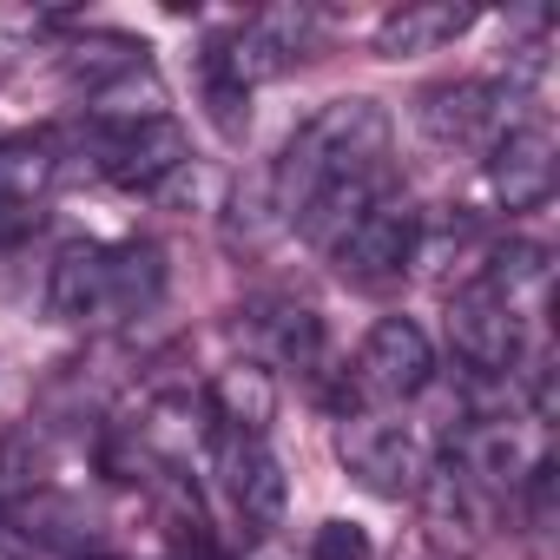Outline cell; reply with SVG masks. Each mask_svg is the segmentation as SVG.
<instances>
[{
	"label": "cell",
	"instance_id": "1",
	"mask_svg": "<svg viewBox=\"0 0 560 560\" xmlns=\"http://www.w3.org/2000/svg\"><path fill=\"white\" fill-rule=\"evenodd\" d=\"M389 178V113L376 100H330L317 119L291 132V145L270 165V211L298 224L324 191Z\"/></svg>",
	"mask_w": 560,
	"mask_h": 560
},
{
	"label": "cell",
	"instance_id": "2",
	"mask_svg": "<svg viewBox=\"0 0 560 560\" xmlns=\"http://www.w3.org/2000/svg\"><path fill=\"white\" fill-rule=\"evenodd\" d=\"M324 250H330V264H337L343 284L376 291V284H396V277L416 264V250H422V218H416V205H409L402 191H383V198L363 205Z\"/></svg>",
	"mask_w": 560,
	"mask_h": 560
},
{
	"label": "cell",
	"instance_id": "3",
	"mask_svg": "<svg viewBox=\"0 0 560 560\" xmlns=\"http://www.w3.org/2000/svg\"><path fill=\"white\" fill-rule=\"evenodd\" d=\"M337 462L350 468L357 488H370V494H383V501H409V494L422 488V475H429L422 442H416L402 422L363 416V409L337 422Z\"/></svg>",
	"mask_w": 560,
	"mask_h": 560
},
{
	"label": "cell",
	"instance_id": "4",
	"mask_svg": "<svg viewBox=\"0 0 560 560\" xmlns=\"http://www.w3.org/2000/svg\"><path fill=\"white\" fill-rule=\"evenodd\" d=\"M448 343L475 383H508L521 363V311L475 277V284H462L448 298Z\"/></svg>",
	"mask_w": 560,
	"mask_h": 560
},
{
	"label": "cell",
	"instance_id": "5",
	"mask_svg": "<svg viewBox=\"0 0 560 560\" xmlns=\"http://www.w3.org/2000/svg\"><path fill=\"white\" fill-rule=\"evenodd\" d=\"M86 145H93V165L113 185H126V191H152V185H165V178H178L191 165V139L165 113L159 119H132V126H100Z\"/></svg>",
	"mask_w": 560,
	"mask_h": 560
},
{
	"label": "cell",
	"instance_id": "6",
	"mask_svg": "<svg viewBox=\"0 0 560 560\" xmlns=\"http://www.w3.org/2000/svg\"><path fill=\"white\" fill-rule=\"evenodd\" d=\"M429 376H435V343L422 337V324H409V317L370 324V337L357 350V370H350L363 402H409V396L429 389Z\"/></svg>",
	"mask_w": 560,
	"mask_h": 560
},
{
	"label": "cell",
	"instance_id": "7",
	"mask_svg": "<svg viewBox=\"0 0 560 560\" xmlns=\"http://www.w3.org/2000/svg\"><path fill=\"white\" fill-rule=\"evenodd\" d=\"M211 462H218V481L231 494V514L250 527V534H270L291 508V481H284V462L270 455L264 435H218L211 429Z\"/></svg>",
	"mask_w": 560,
	"mask_h": 560
},
{
	"label": "cell",
	"instance_id": "8",
	"mask_svg": "<svg viewBox=\"0 0 560 560\" xmlns=\"http://www.w3.org/2000/svg\"><path fill=\"white\" fill-rule=\"evenodd\" d=\"M553 126L547 119H514L494 145H488V191L508 205V211H534L553 198Z\"/></svg>",
	"mask_w": 560,
	"mask_h": 560
},
{
	"label": "cell",
	"instance_id": "9",
	"mask_svg": "<svg viewBox=\"0 0 560 560\" xmlns=\"http://www.w3.org/2000/svg\"><path fill=\"white\" fill-rule=\"evenodd\" d=\"M508 86L501 80H448L435 93H422V132L435 145H494L508 132Z\"/></svg>",
	"mask_w": 560,
	"mask_h": 560
},
{
	"label": "cell",
	"instance_id": "10",
	"mask_svg": "<svg viewBox=\"0 0 560 560\" xmlns=\"http://www.w3.org/2000/svg\"><path fill=\"white\" fill-rule=\"evenodd\" d=\"M311 34H317V14H311V8H264V14H250V21L224 40V54H231L237 80L257 86V80L291 73V67L304 60Z\"/></svg>",
	"mask_w": 560,
	"mask_h": 560
},
{
	"label": "cell",
	"instance_id": "11",
	"mask_svg": "<svg viewBox=\"0 0 560 560\" xmlns=\"http://www.w3.org/2000/svg\"><path fill=\"white\" fill-rule=\"evenodd\" d=\"M106 270H113V244H93V237L60 244L47 264V317L60 324L106 317Z\"/></svg>",
	"mask_w": 560,
	"mask_h": 560
},
{
	"label": "cell",
	"instance_id": "12",
	"mask_svg": "<svg viewBox=\"0 0 560 560\" xmlns=\"http://www.w3.org/2000/svg\"><path fill=\"white\" fill-rule=\"evenodd\" d=\"M475 27V8H455V0H409V8H389L376 21V54L383 60H416V54H442L448 40H462Z\"/></svg>",
	"mask_w": 560,
	"mask_h": 560
},
{
	"label": "cell",
	"instance_id": "13",
	"mask_svg": "<svg viewBox=\"0 0 560 560\" xmlns=\"http://www.w3.org/2000/svg\"><path fill=\"white\" fill-rule=\"evenodd\" d=\"M250 330L264 343V357L277 370H298V376H317L324 370V317L298 298H270L250 311Z\"/></svg>",
	"mask_w": 560,
	"mask_h": 560
},
{
	"label": "cell",
	"instance_id": "14",
	"mask_svg": "<svg viewBox=\"0 0 560 560\" xmlns=\"http://www.w3.org/2000/svg\"><path fill=\"white\" fill-rule=\"evenodd\" d=\"M205 416H211L218 435H264L270 416H277V383H270V370H257V363L218 370L211 389H205Z\"/></svg>",
	"mask_w": 560,
	"mask_h": 560
},
{
	"label": "cell",
	"instance_id": "15",
	"mask_svg": "<svg viewBox=\"0 0 560 560\" xmlns=\"http://www.w3.org/2000/svg\"><path fill=\"white\" fill-rule=\"evenodd\" d=\"M416 494H422V508H429V527H435L448 547H475V540H481V527H488V494H481L455 462L429 468Z\"/></svg>",
	"mask_w": 560,
	"mask_h": 560
},
{
	"label": "cell",
	"instance_id": "16",
	"mask_svg": "<svg viewBox=\"0 0 560 560\" xmlns=\"http://www.w3.org/2000/svg\"><path fill=\"white\" fill-rule=\"evenodd\" d=\"M165 298V250L159 244H113L106 270V317H152Z\"/></svg>",
	"mask_w": 560,
	"mask_h": 560
},
{
	"label": "cell",
	"instance_id": "17",
	"mask_svg": "<svg viewBox=\"0 0 560 560\" xmlns=\"http://www.w3.org/2000/svg\"><path fill=\"white\" fill-rule=\"evenodd\" d=\"M60 178V152L54 139H0V205L8 211H34L47 198V185Z\"/></svg>",
	"mask_w": 560,
	"mask_h": 560
},
{
	"label": "cell",
	"instance_id": "18",
	"mask_svg": "<svg viewBox=\"0 0 560 560\" xmlns=\"http://www.w3.org/2000/svg\"><path fill=\"white\" fill-rule=\"evenodd\" d=\"M198 86H205L211 126H218L224 139H244V126H250V86L237 80V67H231L224 40H211V47L198 54Z\"/></svg>",
	"mask_w": 560,
	"mask_h": 560
},
{
	"label": "cell",
	"instance_id": "19",
	"mask_svg": "<svg viewBox=\"0 0 560 560\" xmlns=\"http://www.w3.org/2000/svg\"><path fill=\"white\" fill-rule=\"evenodd\" d=\"M132 67H145V47H132V40H119V34H106V40H80V47L67 54V73L86 80V93L113 86V80L132 73Z\"/></svg>",
	"mask_w": 560,
	"mask_h": 560
},
{
	"label": "cell",
	"instance_id": "20",
	"mask_svg": "<svg viewBox=\"0 0 560 560\" xmlns=\"http://www.w3.org/2000/svg\"><path fill=\"white\" fill-rule=\"evenodd\" d=\"M40 475H47V455L34 435H0V508H21L40 494Z\"/></svg>",
	"mask_w": 560,
	"mask_h": 560
},
{
	"label": "cell",
	"instance_id": "21",
	"mask_svg": "<svg viewBox=\"0 0 560 560\" xmlns=\"http://www.w3.org/2000/svg\"><path fill=\"white\" fill-rule=\"evenodd\" d=\"M376 547H370V534L357 527V521H324L317 534H311V560H370Z\"/></svg>",
	"mask_w": 560,
	"mask_h": 560
},
{
	"label": "cell",
	"instance_id": "22",
	"mask_svg": "<svg viewBox=\"0 0 560 560\" xmlns=\"http://www.w3.org/2000/svg\"><path fill=\"white\" fill-rule=\"evenodd\" d=\"M34 218H40V211H8V205H0V250L21 244V237L34 231Z\"/></svg>",
	"mask_w": 560,
	"mask_h": 560
},
{
	"label": "cell",
	"instance_id": "23",
	"mask_svg": "<svg viewBox=\"0 0 560 560\" xmlns=\"http://www.w3.org/2000/svg\"><path fill=\"white\" fill-rule=\"evenodd\" d=\"M257 560H284V553H270V547H264V553H257Z\"/></svg>",
	"mask_w": 560,
	"mask_h": 560
},
{
	"label": "cell",
	"instance_id": "24",
	"mask_svg": "<svg viewBox=\"0 0 560 560\" xmlns=\"http://www.w3.org/2000/svg\"><path fill=\"white\" fill-rule=\"evenodd\" d=\"M86 560H106V553H86Z\"/></svg>",
	"mask_w": 560,
	"mask_h": 560
}]
</instances>
